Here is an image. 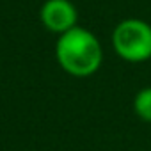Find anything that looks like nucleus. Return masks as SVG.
I'll return each mask as SVG.
<instances>
[{
	"mask_svg": "<svg viewBox=\"0 0 151 151\" xmlns=\"http://www.w3.org/2000/svg\"><path fill=\"white\" fill-rule=\"evenodd\" d=\"M55 59L71 77H91L103 62V46L94 32L77 25L57 37Z\"/></svg>",
	"mask_w": 151,
	"mask_h": 151,
	"instance_id": "1",
	"label": "nucleus"
},
{
	"mask_svg": "<svg viewBox=\"0 0 151 151\" xmlns=\"http://www.w3.org/2000/svg\"><path fill=\"white\" fill-rule=\"evenodd\" d=\"M112 48L126 62L151 59V25L140 18L121 20L112 30Z\"/></svg>",
	"mask_w": 151,
	"mask_h": 151,
	"instance_id": "2",
	"label": "nucleus"
},
{
	"mask_svg": "<svg viewBox=\"0 0 151 151\" xmlns=\"http://www.w3.org/2000/svg\"><path fill=\"white\" fill-rule=\"evenodd\" d=\"M133 112L139 119L151 123V87L140 89L133 98Z\"/></svg>",
	"mask_w": 151,
	"mask_h": 151,
	"instance_id": "4",
	"label": "nucleus"
},
{
	"mask_svg": "<svg viewBox=\"0 0 151 151\" xmlns=\"http://www.w3.org/2000/svg\"><path fill=\"white\" fill-rule=\"evenodd\" d=\"M39 20L46 30L60 36L78 25V11L71 0H46L41 6Z\"/></svg>",
	"mask_w": 151,
	"mask_h": 151,
	"instance_id": "3",
	"label": "nucleus"
}]
</instances>
